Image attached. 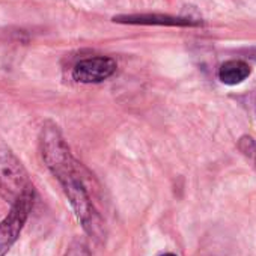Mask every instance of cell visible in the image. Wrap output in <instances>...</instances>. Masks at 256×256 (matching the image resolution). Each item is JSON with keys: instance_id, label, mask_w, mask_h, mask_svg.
Here are the masks:
<instances>
[{"instance_id": "cell-4", "label": "cell", "mask_w": 256, "mask_h": 256, "mask_svg": "<svg viewBox=\"0 0 256 256\" xmlns=\"http://www.w3.org/2000/svg\"><path fill=\"white\" fill-rule=\"evenodd\" d=\"M116 60L108 56H95L80 60L72 68V78L78 83H101L116 71Z\"/></svg>"}, {"instance_id": "cell-3", "label": "cell", "mask_w": 256, "mask_h": 256, "mask_svg": "<svg viewBox=\"0 0 256 256\" xmlns=\"http://www.w3.org/2000/svg\"><path fill=\"white\" fill-rule=\"evenodd\" d=\"M35 194H24L11 204L10 212L0 222V256H6L18 241L22 230L34 210Z\"/></svg>"}, {"instance_id": "cell-8", "label": "cell", "mask_w": 256, "mask_h": 256, "mask_svg": "<svg viewBox=\"0 0 256 256\" xmlns=\"http://www.w3.org/2000/svg\"><path fill=\"white\" fill-rule=\"evenodd\" d=\"M238 148L242 151L244 156H247L254 164H256V142L248 138V136H242L238 142Z\"/></svg>"}, {"instance_id": "cell-2", "label": "cell", "mask_w": 256, "mask_h": 256, "mask_svg": "<svg viewBox=\"0 0 256 256\" xmlns=\"http://www.w3.org/2000/svg\"><path fill=\"white\" fill-rule=\"evenodd\" d=\"M24 194H35V187L20 158L0 139V196L14 204Z\"/></svg>"}, {"instance_id": "cell-10", "label": "cell", "mask_w": 256, "mask_h": 256, "mask_svg": "<svg viewBox=\"0 0 256 256\" xmlns=\"http://www.w3.org/2000/svg\"><path fill=\"white\" fill-rule=\"evenodd\" d=\"M252 58H253V59H256V52H254V53H252Z\"/></svg>"}, {"instance_id": "cell-5", "label": "cell", "mask_w": 256, "mask_h": 256, "mask_svg": "<svg viewBox=\"0 0 256 256\" xmlns=\"http://www.w3.org/2000/svg\"><path fill=\"white\" fill-rule=\"evenodd\" d=\"M114 23L120 24H142V26H181L192 28L200 26L199 20L190 17H174L164 14H130V16H118L113 17Z\"/></svg>"}, {"instance_id": "cell-9", "label": "cell", "mask_w": 256, "mask_h": 256, "mask_svg": "<svg viewBox=\"0 0 256 256\" xmlns=\"http://www.w3.org/2000/svg\"><path fill=\"white\" fill-rule=\"evenodd\" d=\"M160 256H176L175 253H163V254H160Z\"/></svg>"}, {"instance_id": "cell-6", "label": "cell", "mask_w": 256, "mask_h": 256, "mask_svg": "<svg viewBox=\"0 0 256 256\" xmlns=\"http://www.w3.org/2000/svg\"><path fill=\"white\" fill-rule=\"evenodd\" d=\"M252 74V68L247 62L240 59H232L220 65L218 68V80L223 84L235 86L242 83Z\"/></svg>"}, {"instance_id": "cell-1", "label": "cell", "mask_w": 256, "mask_h": 256, "mask_svg": "<svg viewBox=\"0 0 256 256\" xmlns=\"http://www.w3.org/2000/svg\"><path fill=\"white\" fill-rule=\"evenodd\" d=\"M40 151L46 168L60 184L83 230L95 241H102L106 226L94 199L90 175L72 156L70 145L53 120L44 122L41 128Z\"/></svg>"}, {"instance_id": "cell-7", "label": "cell", "mask_w": 256, "mask_h": 256, "mask_svg": "<svg viewBox=\"0 0 256 256\" xmlns=\"http://www.w3.org/2000/svg\"><path fill=\"white\" fill-rule=\"evenodd\" d=\"M64 256H92V254H90L89 246H88L83 240L76 238V240H72L71 244L66 247Z\"/></svg>"}]
</instances>
